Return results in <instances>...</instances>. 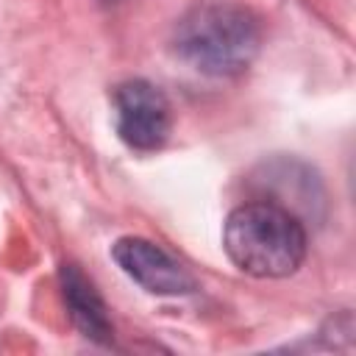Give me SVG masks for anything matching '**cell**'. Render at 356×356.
<instances>
[{
	"label": "cell",
	"instance_id": "cell-1",
	"mask_svg": "<svg viewBox=\"0 0 356 356\" xmlns=\"http://www.w3.org/2000/svg\"><path fill=\"white\" fill-rule=\"evenodd\" d=\"M261 36V19L245 3L200 0L175 19L170 47L200 75L234 78L256 61Z\"/></svg>",
	"mask_w": 356,
	"mask_h": 356
},
{
	"label": "cell",
	"instance_id": "cell-2",
	"mask_svg": "<svg viewBox=\"0 0 356 356\" xmlns=\"http://www.w3.org/2000/svg\"><path fill=\"white\" fill-rule=\"evenodd\" d=\"M222 248L228 259L253 278H286L303 264L309 236L303 220L292 211L253 200L225 217Z\"/></svg>",
	"mask_w": 356,
	"mask_h": 356
},
{
	"label": "cell",
	"instance_id": "cell-3",
	"mask_svg": "<svg viewBox=\"0 0 356 356\" xmlns=\"http://www.w3.org/2000/svg\"><path fill=\"white\" fill-rule=\"evenodd\" d=\"M111 103L117 136L122 145L136 153H153L167 145L172 131V108L156 83L145 78H128L114 86Z\"/></svg>",
	"mask_w": 356,
	"mask_h": 356
},
{
	"label": "cell",
	"instance_id": "cell-4",
	"mask_svg": "<svg viewBox=\"0 0 356 356\" xmlns=\"http://www.w3.org/2000/svg\"><path fill=\"white\" fill-rule=\"evenodd\" d=\"M111 259L134 284H139L150 295L172 298L197 289L195 275L178 259H172L161 245L145 236H120L111 245Z\"/></svg>",
	"mask_w": 356,
	"mask_h": 356
},
{
	"label": "cell",
	"instance_id": "cell-5",
	"mask_svg": "<svg viewBox=\"0 0 356 356\" xmlns=\"http://www.w3.org/2000/svg\"><path fill=\"white\" fill-rule=\"evenodd\" d=\"M259 186L267 189V203H275L286 211H292L298 220L312 217L320 220L323 217V206H325V189L320 175L298 161V159H273L264 161L259 167Z\"/></svg>",
	"mask_w": 356,
	"mask_h": 356
},
{
	"label": "cell",
	"instance_id": "cell-6",
	"mask_svg": "<svg viewBox=\"0 0 356 356\" xmlns=\"http://www.w3.org/2000/svg\"><path fill=\"white\" fill-rule=\"evenodd\" d=\"M58 284H61V298L67 303L72 325L92 342L97 345H111L114 342V325L108 317V306L95 289V284L81 273L75 264H61L58 270Z\"/></svg>",
	"mask_w": 356,
	"mask_h": 356
}]
</instances>
